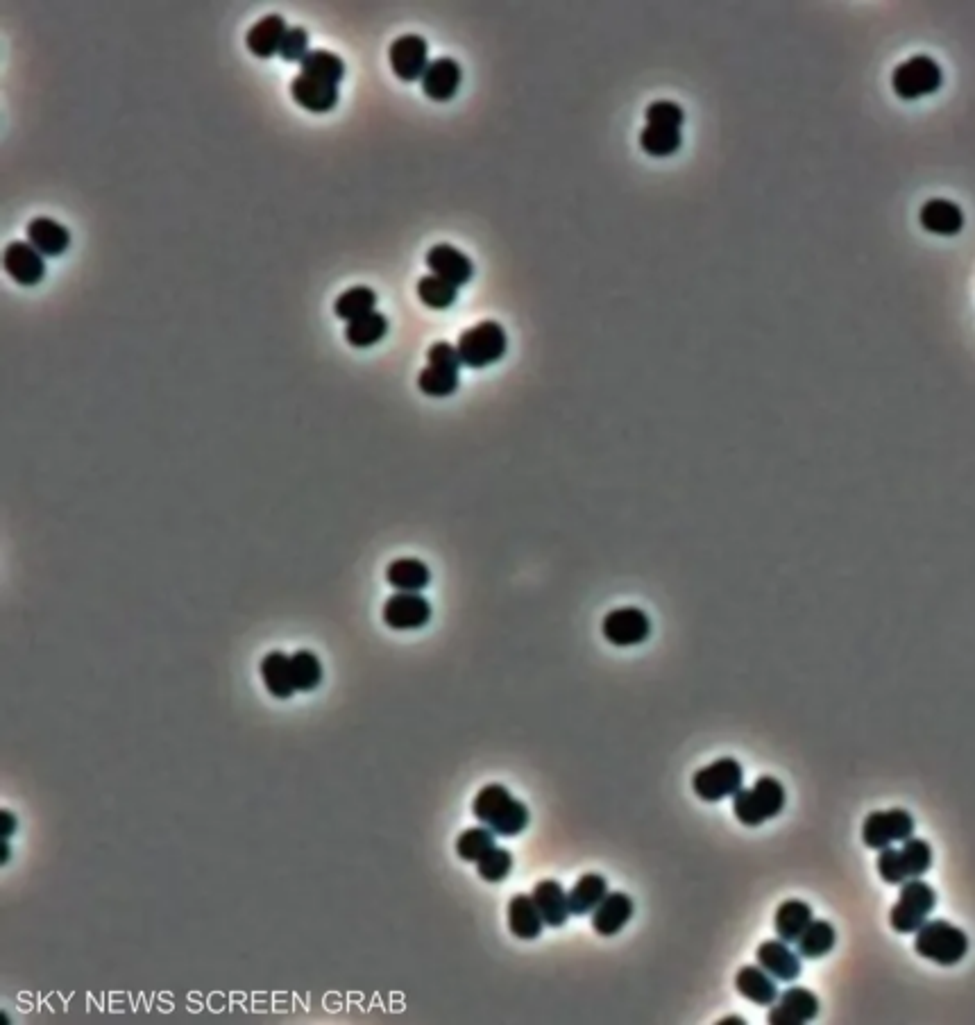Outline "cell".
Masks as SVG:
<instances>
[{"label":"cell","mask_w":975,"mask_h":1025,"mask_svg":"<svg viewBox=\"0 0 975 1025\" xmlns=\"http://www.w3.org/2000/svg\"><path fill=\"white\" fill-rule=\"evenodd\" d=\"M533 901H536V908L542 914V921L549 928H563L567 919H570V896H567L565 887L558 883V880H540V883L533 887Z\"/></svg>","instance_id":"ffe728a7"},{"label":"cell","mask_w":975,"mask_h":1025,"mask_svg":"<svg viewBox=\"0 0 975 1025\" xmlns=\"http://www.w3.org/2000/svg\"><path fill=\"white\" fill-rule=\"evenodd\" d=\"M0 819H3V830H0V840H10V837L14 835V830H16V817L12 815L10 810H3V815H0Z\"/></svg>","instance_id":"7bdbcfd3"},{"label":"cell","mask_w":975,"mask_h":1025,"mask_svg":"<svg viewBox=\"0 0 975 1025\" xmlns=\"http://www.w3.org/2000/svg\"><path fill=\"white\" fill-rule=\"evenodd\" d=\"M427 359H429V366H445V368H454V370H461V366H463L459 350H456V347L447 341H438L431 345L427 352Z\"/></svg>","instance_id":"b9f144b4"},{"label":"cell","mask_w":975,"mask_h":1025,"mask_svg":"<svg viewBox=\"0 0 975 1025\" xmlns=\"http://www.w3.org/2000/svg\"><path fill=\"white\" fill-rule=\"evenodd\" d=\"M937 905V892L928 883H923L921 878L907 880L903 883L901 896H898L896 905L889 912V923L896 933L907 935L917 933V930L928 921L930 912L935 910Z\"/></svg>","instance_id":"8992f818"},{"label":"cell","mask_w":975,"mask_h":1025,"mask_svg":"<svg viewBox=\"0 0 975 1025\" xmlns=\"http://www.w3.org/2000/svg\"><path fill=\"white\" fill-rule=\"evenodd\" d=\"M819 1016V998L805 987H790L771 1005L767 1021L771 1025H803Z\"/></svg>","instance_id":"4fadbf2b"},{"label":"cell","mask_w":975,"mask_h":1025,"mask_svg":"<svg viewBox=\"0 0 975 1025\" xmlns=\"http://www.w3.org/2000/svg\"><path fill=\"white\" fill-rule=\"evenodd\" d=\"M261 679H264L266 690L275 699H291L298 692L293 681L291 656L282 654V651H270L268 656H264V660H261Z\"/></svg>","instance_id":"484cf974"},{"label":"cell","mask_w":975,"mask_h":1025,"mask_svg":"<svg viewBox=\"0 0 975 1025\" xmlns=\"http://www.w3.org/2000/svg\"><path fill=\"white\" fill-rule=\"evenodd\" d=\"M427 266L431 275L445 279V282L456 288L468 284L474 275V266L468 254H463L454 245L447 243H438L427 252Z\"/></svg>","instance_id":"9a60e30c"},{"label":"cell","mask_w":975,"mask_h":1025,"mask_svg":"<svg viewBox=\"0 0 975 1025\" xmlns=\"http://www.w3.org/2000/svg\"><path fill=\"white\" fill-rule=\"evenodd\" d=\"M919 220L928 232L939 234V236H955V234H960L964 227L962 209L957 207L955 202L944 200V198L928 200L921 209Z\"/></svg>","instance_id":"d4e9b609"},{"label":"cell","mask_w":975,"mask_h":1025,"mask_svg":"<svg viewBox=\"0 0 975 1025\" xmlns=\"http://www.w3.org/2000/svg\"><path fill=\"white\" fill-rule=\"evenodd\" d=\"M28 243L41 257H62L71 245V232L53 218H35L28 225Z\"/></svg>","instance_id":"44dd1931"},{"label":"cell","mask_w":975,"mask_h":1025,"mask_svg":"<svg viewBox=\"0 0 975 1025\" xmlns=\"http://www.w3.org/2000/svg\"><path fill=\"white\" fill-rule=\"evenodd\" d=\"M542 928H545V921H542V914L538 912L533 896L515 894L513 899L508 901V930H511L517 939L531 942V939L540 937Z\"/></svg>","instance_id":"603a6c76"},{"label":"cell","mask_w":975,"mask_h":1025,"mask_svg":"<svg viewBox=\"0 0 975 1025\" xmlns=\"http://www.w3.org/2000/svg\"><path fill=\"white\" fill-rule=\"evenodd\" d=\"M293 681L298 692H313L322 683V665L313 651L300 649L291 656Z\"/></svg>","instance_id":"8d00e7d4"},{"label":"cell","mask_w":975,"mask_h":1025,"mask_svg":"<svg viewBox=\"0 0 975 1025\" xmlns=\"http://www.w3.org/2000/svg\"><path fill=\"white\" fill-rule=\"evenodd\" d=\"M7 860H10V844H7V840H3V858H0V862L7 864Z\"/></svg>","instance_id":"f6af8a7d"},{"label":"cell","mask_w":975,"mask_h":1025,"mask_svg":"<svg viewBox=\"0 0 975 1025\" xmlns=\"http://www.w3.org/2000/svg\"><path fill=\"white\" fill-rule=\"evenodd\" d=\"M601 633H604V638L610 642V645L635 647V645H642V642L651 635V620H649V615L642 611V608H635V606L615 608V611H610L604 617Z\"/></svg>","instance_id":"30bf717a"},{"label":"cell","mask_w":975,"mask_h":1025,"mask_svg":"<svg viewBox=\"0 0 975 1025\" xmlns=\"http://www.w3.org/2000/svg\"><path fill=\"white\" fill-rule=\"evenodd\" d=\"M381 617L388 629L415 631L427 626L431 620V604L420 592H395L386 599Z\"/></svg>","instance_id":"8fae6325"},{"label":"cell","mask_w":975,"mask_h":1025,"mask_svg":"<svg viewBox=\"0 0 975 1025\" xmlns=\"http://www.w3.org/2000/svg\"><path fill=\"white\" fill-rule=\"evenodd\" d=\"M418 298L422 300V304H427L429 309L443 311L459 300V288L436 275H429L422 277L418 282Z\"/></svg>","instance_id":"74e56055"},{"label":"cell","mask_w":975,"mask_h":1025,"mask_svg":"<svg viewBox=\"0 0 975 1025\" xmlns=\"http://www.w3.org/2000/svg\"><path fill=\"white\" fill-rule=\"evenodd\" d=\"M570 896V910L576 917H585L597 910V905L608 896V880L601 874H585L567 892Z\"/></svg>","instance_id":"f1b7e54d"},{"label":"cell","mask_w":975,"mask_h":1025,"mask_svg":"<svg viewBox=\"0 0 975 1025\" xmlns=\"http://www.w3.org/2000/svg\"><path fill=\"white\" fill-rule=\"evenodd\" d=\"M914 817L907 810H878L864 819L862 842L867 849L883 851L896 842H905L914 835Z\"/></svg>","instance_id":"9c48e42d"},{"label":"cell","mask_w":975,"mask_h":1025,"mask_svg":"<svg viewBox=\"0 0 975 1025\" xmlns=\"http://www.w3.org/2000/svg\"><path fill=\"white\" fill-rule=\"evenodd\" d=\"M386 581L397 592H422L431 583V570L420 558H397L386 567Z\"/></svg>","instance_id":"83f0119b"},{"label":"cell","mask_w":975,"mask_h":1025,"mask_svg":"<svg viewBox=\"0 0 975 1025\" xmlns=\"http://www.w3.org/2000/svg\"><path fill=\"white\" fill-rule=\"evenodd\" d=\"M644 116H647V125L678 127V130H681V125L685 121L683 107L672 103V100H656V103H651L647 107Z\"/></svg>","instance_id":"ab89813d"},{"label":"cell","mask_w":975,"mask_h":1025,"mask_svg":"<svg viewBox=\"0 0 975 1025\" xmlns=\"http://www.w3.org/2000/svg\"><path fill=\"white\" fill-rule=\"evenodd\" d=\"M375 307H377V293L372 291L370 286H354V288H347L341 298L336 300L334 313L341 320L352 323V320L368 316V313L375 311Z\"/></svg>","instance_id":"d6a6232c"},{"label":"cell","mask_w":975,"mask_h":1025,"mask_svg":"<svg viewBox=\"0 0 975 1025\" xmlns=\"http://www.w3.org/2000/svg\"><path fill=\"white\" fill-rule=\"evenodd\" d=\"M719 1025H744L742 1016H726V1019L719 1021Z\"/></svg>","instance_id":"ee69618b"},{"label":"cell","mask_w":975,"mask_h":1025,"mask_svg":"<svg viewBox=\"0 0 975 1025\" xmlns=\"http://www.w3.org/2000/svg\"><path fill=\"white\" fill-rule=\"evenodd\" d=\"M914 951L939 967H955L969 953V937L962 928L953 926L944 919L926 921L917 930Z\"/></svg>","instance_id":"3957f363"},{"label":"cell","mask_w":975,"mask_h":1025,"mask_svg":"<svg viewBox=\"0 0 975 1025\" xmlns=\"http://www.w3.org/2000/svg\"><path fill=\"white\" fill-rule=\"evenodd\" d=\"M511 869H513L511 851L499 849V846H495L493 851H488L477 862V874L481 876V880H486V883H502V880H506L508 874H511Z\"/></svg>","instance_id":"f35d334b"},{"label":"cell","mask_w":975,"mask_h":1025,"mask_svg":"<svg viewBox=\"0 0 975 1025\" xmlns=\"http://www.w3.org/2000/svg\"><path fill=\"white\" fill-rule=\"evenodd\" d=\"M386 334L388 318L379 311H372L368 316L352 320V323H347L345 327V341L356 347V350H366V347L377 345Z\"/></svg>","instance_id":"4dcf8cb0"},{"label":"cell","mask_w":975,"mask_h":1025,"mask_svg":"<svg viewBox=\"0 0 975 1025\" xmlns=\"http://www.w3.org/2000/svg\"><path fill=\"white\" fill-rule=\"evenodd\" d=\"M635 903L629 894L608 892L604 901L592 912V930L599 937H615L631 921Z\"/></svg>","instance_id":"ac0fdd59"},{"label":"cell","mask_w":975,"mask_h":1025,"mask_svg":"<svg viewBox=\"0 0 975 1025\" xmlns=\"http://www.w3.org/2000/svg\"><path fill=\"white\" fill-rule=\"evenodd\" d=\"M286 21L279 14H268L259 23H254V28L248 32V50L259 59H270L279 53V48L284 44L286 37Z\"/></svg>","instance_id":"cb8c5ba5"},{"label":"cell","mask_w":975,"mask_h":1025,"mask_svg":"<svg viewBox=\"0 0 975 1025\" xmlns=\"http://www.w3.org/2000/svg\"><path fill=\"white\" fill-rule=\"evenodd\" d=\"M735 989L746 1001L760 1007H771L778 1001L776 978L760 967H742L735 976Z\"/></svg>","instance_id":"7402d4cb"},{"label":"cell","mask_w":975,"mask_h":1025,"mask_svg":"<svg viewBox=\"0 0 975 1025\" xmlns=\"http://www.w3.org/2000/svg\"><path fill=\"white\" fill-rule=\"evenodd\" d=\"M506 347L508 338L504 327L495 323V320H483V323L465 329L459 336V343H456L463 366L474 370L493 366V363L504 357Z\"/></svg>","instance_id":"5b68a950"},{"label":"cell","mask_w":975,"mask_h":1025,"mask_svg":"<svg viewBox=\"0 0 975 1025\" xmlns=\"http://www.w3.org/2000/svg\"><path fill=\"white\" fill-rule=\"evenodd\" d=\"M495 846H497V840H495L493 830H490L488 826H477V828L463 830V833L459 835V840H456V853H459L461 860L477 864L483 855H486L488 851H493Z\"/></svg>","instance_id":"e575fe53"},{"label":"cell","mask_w":975,"mask_h":1025,"mask_svg":"<svg viewBox=\"0 0 975 1025\" xmlns=\"http://www.w3.org/2000/svg\"><path fill=\"white\" fill-rule=\"evenodd\" d=\"M683 134L678 127L663 125H644L640 132V146L651 157H672L674 152L681 150Z\"/></svg>","instance_id":"1f68e13d"},{"label":"cell","mask_w":975,"mask_h":1025,"mask_svg":"<svg viewBox=\"0 0 975 1025\" xmlns=\"http://www.w3.org/2000/svg\"><path fill=\"white\" fill-rule=\"evenodd\" d=\"M309 53L311 50H309L307 32H304L302 28L288 30L284 37V44H282V48H279V57H282L284 62H300L302 64V59Z\"/></svg>","instance_id":"60d3db41"},{"label":"cell","mask_w":975,"mask_h":1025,"mask_svg":"<svg viewBox=\"0 0 975 1025\" xmlns=\"http://www.w3.org/2000/svg\"><path fill=\"white\" fill-rule=\"evenodd\" d=\"M876 867L887 885H903L907 880L921 878L932 867V846L919 837H910L901 849L887 846L880 851Z\"/></svg>","instance_id":"277c9868"},{"label":"cell","mask_w":975,"mask_h":1025,"mask_svg":"<svg viewBox=\"0 0 975 1025\" xmlns=\"http://www.w3.org/2000/svg\"><path fill=\"white\" fill-rule=\"evenodd\" d=\"M418 388L429 397H449L459 391V370L445 366H427L420 372Z\"/></svg>","instance_id":"d590c367"},{"label":"cell","mask_w":975,"mask_h":1025,"mask_svg":"<svg viewBox=\"0 0 975 1025\" xmlns=\"http://www.w3.org/2000/svg\"><path fill=\"white\" fill-rule=\"evenodd\" d=\"M756 960L769 976L780 982H794L801 976V955L783 939H767L756 951Z\"/></svg>","instance_id":"2e32d148"},{"label":"cell","mask_w":975,"mask_h":1025,"mask_svg":"<svg viewBox=\"0 0 975 1025\" xmlns=\"http://www.w3.org/2000/svg\"><path fill=\"white\" fill-rule=\"evenodd\" d=\"M744 785V769L735 758H719L692 776V790L706 803H719L735 796Z\"/></svg>","instance_id":"52a82bcc"},{"label":"cell","mask_w":975,"mask_h":1025,"mask_svg":"<svg viewBox=\"0 0 975 1025\" xmlns=\"http://www.w3.org/2000/svg\"><path fill=\"white\" fill-rule=\"evenodd\" d=\"M815 921L812 919V908L805 901L790 899L778 905L776 917H774V928L778 939H783L787 944H796L799 937L805 933V928Z\"/></svg>","instance_id":"4316f807"},{"label":"cell","mask_w":975,"mask_h":1025,"mask_svg":"<svg viewBox=\"0 0 975 1025\" xmlns=\"http://www.w3.org/2000/svg\"><path fill=\"white\" fill-rule=\"evenodd\" d=\"M291 96L295 103L313 114L332 112L338 103V87L332 82L311 78L300 73L291 84Z\"/></svg>","instance_id":"d6986e66"},{"label":"cell","mask_w":975,"mask_h":1025,"mask_svg":"<svg viewBox=\"0 0 975 1025\" xmlns=\"http://www.w3.org/2000/svg\"><path fill=\"white\" fill-rule=\"evenodd\" d=\"M463 71L456 59L452 57H440L434 59L427 66L425 75H422V91L425 96L436 100V103H447L456 96V91L461 87Z\"/></svg>","instance_id":"e0dca14e"},{"label":"cell","mask_w":975,"mask_h":1025,"mask_svg":"<svg viewBox=\"0 0 975 1025\" xmlns=\"http://www.w3.org/2000/svg\"><path fill=\"white\" fill-rule=\"evenodd\" d=\"M941 82H944V73H941L935 59L928 55L910 57L907 62L898 64L892 75V87L896 96L903 100L932 96V93L939 91Z\"/></svg>","instance_id":"ba28073f"},{"label":"cell","mask_w":975,"mask_h":1025,"mask_svg":"<svg viewBox=\"0 0 975 1025\" xmlns=\"http://www.w3.org/2000/svg\"><path fill=\"white\" fill-rule=\"evenodd\" d=\"M472 815L477 817L483 826H488L495 835L515 837L527 830L531 821V812L522 801L506 790L504 785L490 783L481 787L479 794L472 801Z\"/></svg>","instance_id":"6da1fadb"},{"label":"cell","mask_w":975,"mask_h":1025,"mask_svg":"<svg viewBox=\"0 0 975 1025\" xmlns=\"http://www.w3.org/2000/svg\"><path fill=\"white\" fill-rule=\"evenodd\" d=\"M429 46L420 35H404L390 44V69L402 82L422 80L429 66Z\"/></svg>","instance_id":"7c38bea8"},{"label":"cell","mask_w":975,"mask_h":1025,"mask_svg":"<svg viewBox=\"0 0 975 1025\" xmlns=\"http://www.w3.org/2000/svg\"><path fill=\"white\" fill-rule=\"evenodd\" d=\"M787 794L785 787L774 776H762L749 790H742L733 796V812L744 826H762L765 821L778 817L785 810Z\"/></svg>","instance_id":"7a4b0ae2"},{"label":"cell","mask_w":975,"mask_h":1025,"mask_svg":"<svg viewBox=\"0 0 975 1025\" xmlns=\"http://www.w3.org/2000/svg\"><path fill=\"white\" fill-rule=\"evenodd\" d=\"M3 266L5 273L21 286H37L41 279L46 277L44 257H41L30 243L23 241H14L7 245L3 254Z\"/></svg>","instance_id":"5bb4252c"},{"label":"cell","mask_w":975,"mask_h":1025,"mask_svg":"<svg viewBox=\"0 0 975 1025\" xmlns=\"http://www.w3.org/2000/svg\"><path fill=\"white\" fill-rule=\"evenodd\" d=\"M302 73L311 75V78L332 82L338 87V82L345 78V64L341 57L329 53V50H311V53L302 59Z\"/></svg>","instance_id":"836d02e7"},{"label":"cell","mask_w":975,"mask_h":1025,"mask_svg":"<svg viewBox=\"0 0 975 1025\" xmlns=\"http://www.w3.org/2000/svg\"><path fill=\"white\" fill-rule=\"evenodd\" d=\"M835 942H837V933H835L833 923L819 919V921H812L810 926L805 928V933L799 937V942H796V953L805 957V960H819V957H824L833 951Z\"/></svg>","instance_id":"f546056e"}]
</instances>
